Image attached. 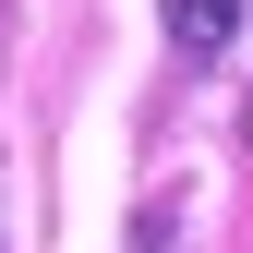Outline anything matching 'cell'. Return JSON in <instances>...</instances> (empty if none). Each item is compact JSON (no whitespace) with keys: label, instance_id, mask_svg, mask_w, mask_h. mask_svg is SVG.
<instances>
[{"label":"cell","instance_id":"6da1fadb","mask_svg":"<svg viewBox=\"0 0 253 253\" xmlns=\"http://www.w3.org/2000/svg\"><path fill=\"white\" fill-rule=\"evenodd\" d=\"M157 12H169V48L181 60H217V48L241 37V0H157Z\"/></svg>","mask_w":253,"mask_h":253},{"label":"cell","instance_id":"7a4b0ae2","mask_svg":"<svg viewBox=\"0 0 253 253\" xmlns=\"http://www.w3.org/2000/svg\"><path fill=\"white\" fill-rule=\"evenodd\" d=\"M241 145H253V97H241Z\"/></svg>","mask_w":253,"mask_h":253},{"label":"cell","instance_id":"3957f363","mask_svg":"<svg viewBox=\"0 0 253 253\" xmlns=\"http://www.w3.org/2000/svg\"><path fill=\"white\" fill-rule=\"evenodd\" d=\"M241 12H253V0H241Z\"/></svg>","mask_w":253,"mask_h":253}]
</instances>
